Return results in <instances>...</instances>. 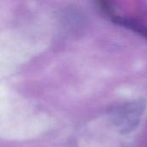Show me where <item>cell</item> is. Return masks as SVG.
<instances>
[{"instance_id": "cell-1", "label": "cell", "mask_w": 147, "mask_h": 147, "mask_svg": "<svg viewBox=\"0 0 147 147\" xmlns=\"http://www.w3.org/2000/svg\"><path fill=\"white\" fill-rule=\"evenodd\" d=\"M146 109V103L143 100H136L123 103L111 110V123L120 134H129L139 125Z\"/></svg>"}, {"instance_id": "cell-2", "label": "cell", "mask_w": 147, "mask_h": 147, "mask_svg": "<svg viewBox=\"0 0 147 147\" xmlns=\"http://www.w3.org/2000/svg\"><path fill=\"white\" fill-rule=\"evenodd\" d=\"M112 21L120 26L125 27L126 28H128L133 32L137 33L138 34L141 35L147 40V22H146L135 18L119 16H115L112 18Z\"/></svg>"}]
</instances>
